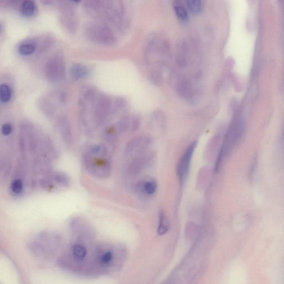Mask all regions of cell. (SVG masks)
<instances>
[{
	"mask_svg": "<svg viewBox=\"0 0 284 284\" xmlns=\"http://www.w3.org/2000/svg\"><path fill=\"white\" fill-rule=\"evenodd\" d=\"M13 130V126L10 123H5L3 124L2 129V134L5 136H8L11 134Z\"/></svg>",
	"mask_w": 284,
	"mask_h": 284,
	"instance_id": "cb8c5ba5",
	"label": "cell"
},
{
	"mask_svg": "<svg viewBox=\"0 0 284 284\" xmlns=\"http://www.w3.org/2000/svg\"><path fill=\"white\" fill-rule=\"evenodd\" d=\"M169 229V223L167 217L164 212L160 214L159 225L158 227V234L163 235L166 234Z\"/></svg>",
	"mask_w": 284,
	"mask_h": 284,
	"instance_id": "5bb4252c",
	"label": "cell"
},
{
	"mask_svg": "<svg viewBox=\"0 0 284 284\" xmlns=\"http://www.w3.org/2000/svg\"><path fill=\"white\" fill-rule=\"evenodd\" d=\"M83 163L87 172L93 176L102 179L110 177L111 161L105 144H95L88 148L83 156Z\"/></svg>",
	"mask_w": 284,
	"mask_h": 284,
	"instance_id": "3957f363",
	"label": "cell"
},
{
	"mask_svg": "<svg viewBox=\"0 0 284 284\" xmlns=\"http://www.w3.org/2000/svg\"><path fill=\"white\" fill-rule=\"evenodd\" d=\"M84 37L96 45L112 46L116 44L117 38L113 30L105 23L98 21L88 22L83 29Z\"/></svg>",
	"mask_w": 284,
	"mask_h": 284,
	"instance_id": "277c9868",
	"label": "cell"
},
{
	"mask_svg": "<svg viewBox=\"0 0 284 284\" xmlns=\"http://www.w3.org/2000/svg\"><path fill=\"white\" fill-rule=\"evenodd\" d=\"M83 7L87 14L95 21L111 25L122 30L128 25L123 2L113 1H97L90 0L83 3Z\"/></svg>",
	"mask_w": 284,
	"mask_h": 284,
	"instance_id": "7a4b0ae2",
	"label": "cell"
},
{
	"mask_svg": "<svg viewBox=\"0 0 284 284\" xmlns=\"http://www.w3.org/2000/svg\"><path fill=\"white\" fill-rule=\"evenodd\" d=\"M78 105L83 124H88L90 120L96 126H100L123 111L127 101L121 98H110L92 86H84L81 89Z\"/></svg>",
	"mask_w": 284,
	"mask_h": 284,
	"instance_id": "6da1fadb",
	"label": "cell"
},
{
	"mask_svg": "<svg viewBox=\"0 0 284 284\" xmlns=\"http://www.w3.org/2000/svg\"><path fill=\"white\" fill-rule=\"evenodd\" d=\"M174 10L177 16L180 20L185 21L188 19V12H187L183 6L179 5H176L174 7Z\"/></svg>",
	"mask_w": 284,
	"mask_h": 284,
	"instance_id": "44dd1931",
	"label": "cell"
},
{
	"mask_svg": "<svg viewBox=\"0 0 284 284\" xmlns=\"http://www.w3.org/2000/svg\"><path fill=\"white\" fill-rule=\"evenodd\" d=\"M153 158L152 154L147 152L135 157L129 163L127 171L131 176H137L146 170L152 163Z\"/></svg>",
	"mask_w": 284,
	"mask_h": 284,
	"instance_id": "9c48e42d",
	"label": "cell"
},
{
	"mask_svg": "<svg viewBox=\"0 0 284 284\" xmlns=\"http://www.w3.org/2000/svg\"><path fill=\"white\" fill-rule=\"evenodd\" d=\"M152 142L151 138L147 136H141L132 139L126 144L125 154L128 156L136 157L146 153Z\"/></svg>",
	"mask_w": 284,
	"mask_h": 284,
	"instance_id": "ba28073f",
	"label": "cell"
},
{
	"mask_svg": "<svg viewBox=\"0 0 284 284\" xmlns=\"http://www.w3.org/2000/svg\"><path fill=\"white\" fill-rule=\"evenodd\" d=\"M36 50L34 45L31 44H23L20 46L19 51L23 56H28L33 54Z\"/></svg>",
	"mask_w": 284,
	"mask_h": 284,
	"instance_id": "7402d4cb",
	"label": "cell"
},
{
	"mask_svg": "<svg viewBox=\"0 0 284 284\" xmlns=\"http://www.w3.org/2000/svg\"><path fill=\"white\" fill-rule=\"evenodd\" d=\"M138 193L145 196H152L157 190V183L153 179H148L139 182L136 186Z\"/></svg>",
	"mask_w": 284,
	"mask_h": 284,
	"instance_id": "4fadbf2b",
	"label": "cell"
},
{
	"mask_svg": "<svg viewBox=\"0 0 284 284\" xmlns=\"http://www.w3.org/2000/svg\"><path fill=\"white\" fill-rule=\"evenodd\" d=\"M53 180L57 185L61 186H68L70 184L69 177L62 172H56L53 175Z\"/></svg>",
	"mask_w": 284,
	"mask_h": 284,
	"instance_id": "2e32d148",
	"label": "cell"
},
{
	"mask_svg": "<svg viewBox=\"0 0 284 284\" xmlns=\"http://www.w3.org/2000/svg\"><path fill=\"white\" fill-rule=\"evenodd\" d=\"M77 2H62L61 8V21L63 27L69 33L75 34L78 26V21L76 10Z\"/></svg>",
	"mask_w": 284,
	"mask_h": 284,
	"instance_id": "5b68a950",
	"label": "cell"
},
{
	"mask_svg": "<svg viewBox=\"0 0 284 284\" xmlns=\"http://www.w3.org/2000/svg\"><path fill=\"white\" fill-rule=\"evenodd\" d=\"M46 72L48 80L52 82H59L64 79L66 68L62 54H57L48 61Z\"/></svg>",
	"mask_w": 284,
	"mask_h": 284,
	"instance_id": "8992f818",
	"label": "cell"
},
{
	"mask_svg": "<svg viewBox=\"0 0 284 284\" xmlns=\"http://www.w3.org/2000/svg\"><path fill=\"white\" fill-rule=\"evenodd\" d=\"M197 143L192 142L187 147L181 156L177 165V174L181 183H183L190 172L191 162Z\"/></svg>",
	"mask_w": 284,
	"mask_h": 284,
	"instance_id": "52a82bcc",
	"label": "cell"
},
{
	"mask_svg": "<svg viewBox=\"0 0 284 284\" xmlns=\"http://www.w3.org/2000/svg\"><path fill=\"white\" fill-rule=\"evenodd\" d=\"M58 128L64 142L68 145L71 144L73 140V135L69 119L65 117L60 118L58 122Z\"/></svg>",
	"mask_w": 284,
	"mask_h": 284,
	"instance_id": "8fae6325",
	"label": "cell"
},
{
	"mask_svg": "<svg viewBox=\"0 0 284 284\" xmlns=\"http://www.w3.org/2000/svg\"><path fill=\"white\" fill-rule=\"evenodd\" d=\"M11 190L14 195H21L23 190V183L22 180L20 179L14 180L11 184Z\"/></svg>",
	"mask_w": 284,
	"mask_h": 284,
	"instance_id": "ffe728a7",
	"label": "cell"
},
{
	"mask_svg": "<svg viewBox=\"0 0 284 284\" xmlns=\"http://www.w3.org/2000/svg\"><path fill=\"white\" fill-rule=\"evenodd\" d=\"M190 11L194 13H199L203 10V4L199 0H189L186 2Z\"/></svg>",
	"mask_w": 284,
	"mask_h": 284,
	"instance_id": "d6986e66",
	"label": "cell"
},
{
	"mask_svg": "<svg viewBox=\"0 0 284 284\" xmlns=\"http://www.w3.org/2000/svg\"><path fill=\"white\" fill-rule=\"evenodd\" d=\"M36 10L35 3L32 1L24 2L22 5L21 13L26 17H32Z\"/></svg>",
	"mask_w": 284,
	"mask_h": 284,
	"instance_id": "9a60e30c",
	"label": "cell"
},
{
	"mask_svg": "<svg viewBox=\"0 0 284 284\" xmlns=\"http://www.w3.org/2000/svg\"><path fill=\"white\" fill-rule=\"evenodd\" d=\"M70 73L72 79L78 81L87 78L90 74V69L86 65L75 63L72 65Z\"/></svg>",
	"mask_w": 284,
	"mask_h": 284,
	"instance_id": "7c38bea8",
	"label": "cell"
},
{
	"mask_svg": "<svg viewBox=\"0 0 284 284\" xmlns=\"http://www.w3.org/2000/svg\"><path fill=\"white\" fill-rule=\"evenodd\" d=\"M72 253L75 258L82 261L87 255V250L79 244H76L72 247Z\"/></svg>",
	"mask_w": 284,
	"mask_h": 284,
	"instance_id": "e0dca14e",
	"label": "cell"
},
{
	"mask_svg": "<svg viewBox=\"0 0 284 284\" xmlns=\"http://www.w3.org/2000/svg\"><path fill=\"white\" fill-rule=\"evenodd\" d=\"M11 98V90L7 84L0 86V100L4 103L8 102Z\"/></svg>",
	"mask_w": 284,
	"mask_h": 284,
	"instance_id": "ac0fdd59",
	"label": "cell"
},
{
	"mask_svg": "<svg viewBox=\"0 0 284 284\" xmlns=\"http://www.w3.org/2000/svg\"><path fill=\"white\" fill-rule=\"evenodd\" d=\"M141 122L138 116H125L119 120L116 127L119 133L135 132L140 128Z\"/></svg>",
	"mask_w": 284,
	"mask_h": 284,
	"instance_id": "30bf717a",
	"label": "cell"
},
{
	"mask_svg": "<svg viewBox=\"0 0 284 284\" xmlns=\"http://www.w3.org/2000/svg\"><path fill=\"white\" fill-rule=\"evenodd\" d=\"M113 258V254L111 251H107L100 258V262L103 265H108Z\"/></svg>",
	"mask_w": 284,
	"mask_h": 284,
	"instance_id": "603a6c76",
	"label": "cell"
}]
</instances>
